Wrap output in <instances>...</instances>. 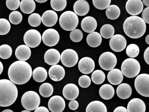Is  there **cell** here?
<instances>
[{"label":"cell","mask_w":149,"mask_h":112,"mask_svg":"<svg viewBox=\"0 0 149 112\" xmlns=\"http://www.w3.org/2000/svg\"><path fill=\"white\" fill-rule=\"evenodd\" d=\"M21 112H31V111H29V110H23V111H22Z\"/></svg>","instance_id":"9f6ffc18"},{"label":"cell","mask_w":149,"mask_h":112,"mask_svg":"<svg viewBox=\"0 0 149 112\" xmlns=\"http://www.w3.org/2000/svg\"><path fill=\"white\" fill-rule=\"evenodd\" d=\"M64 68L60 65H54L49 70V75L51 80L54 81L62 80L65 76Z\"/></svg>","instance_id":"e0dca14e"},{"label":"cell","mask_w":149,"mask_h":112,"mask_svg":"<svg viewBox=\"0 0 149 112\" xmlns=\"http://www.w3.org/2000/svg\"><path fill=\"white\" fill-rule=\"evenodd\" d=\"M115 33V29L112 25L110 24H105L101 27L100 34L104 38L108 39L111 38Z\"/></svg>","instance_id":"1f68e13d"},{"label":"cell","mask_w":149,"mask_h":112,"mask_svg":"<svg viewBox=\"0 0 149 112\" xmlns=\"http://www.w3.org/2000/svg\"></svg>","instance_id":"6f0895ef"},{"label":"cell","mask_w":149,"mask_h":112,"mask_svg":"<svg viewBox=\"0 0 149 112\" xmlns=\"http://www.w3.org/2000/svg\"><path fill=\"white\" fill-rule=\"evenodd\" d=\"M61 61L64 66L71 67L74 66L78 60L77 52L72 49H67L61 54Z\"/></svg>","instance_id":"30bf717a"},{"label":"cell","mask_w":149,"mask_h":112,"mask_svg":"<svg viewBox=\"0 0 149 112\" xmlns=\"http://www.w3.org/2000/svg\"><path fill=\"white\" fill-rule=\"evenodd\" d=\"M10 22L13 24H18L22 20V15L19 11L14 10L10 13L9 16Z\"/></svg>","instance_id":"ab89813d"},{"label":"cell","mask_w":149,"mask_h":112,"mask_svg":"<svg viewBox=\"0 0 149 112\" xmlns=\"http://www.w3.org/2000/svg\"><path fill=\"white\" fill-rule=\"evenodd\" d=\"M146 27L143 19L137 16H132L126 18L123 26L125 34L132 38L142 37L145 33Z\"/></svg>","instance_id":"7a4b0ae2"},{"label":"cell","mask_w":149,"mask_h":112,"mask_svg":"<svg viewBox=\"0 0 149 112\" xmlns=\"http://www.w3.org/2000/svg\"><path fill=\"white\" fill-rule=\"evenodd\" d=\"M36 4L34 0H22L20 3L21 10L26 14H31L36 9Z\"/></svg>","instance_id":"f1b7e54d"},{"label":"cell","mask_w":149,"mask_h":112,"mask_svg":"<svg viewBox=\"0 0 149 112\" xmlns=\"http://www.w3.org/2000/svg\"><path fill=\"white\" fill-rule=\"evenodd\" d=\"M86 112H107V108L102 102L94 101L87 106Z\"/></svg>","instance_id":"83f0119b"},{"label":"cell","mask_w":149,"mask_h":112,"mask_svg":"<svg viewBox=\"0 0 149 112\" xmlns=\"http://www.w3.org/2000/svg\"><path fill=\"white\" fill-rule=\"evenodd\" d=\"M146 42L147 44L149 45V34L146 36L145 38Z\"/></svg>","instance_id":"816d5d0a"},{"label":"cell","mask_w":149,"mask_h":112,"mask_svg":"<svg viewBox=\"0 0 149 112\" xmlns=\"http://www.w3.org/2000/svg\"><path fill=\"white\" fill-rule=\"evenodd\" d=\"M106 16L109 19L115 20L117 19L120 15V10L116 5H111L106 9Z\"/></svg>","instance_id":"4dcf8cb0"},{"label":"cell","mask_w":149,"mask_h":112,"mask_svg":"<svg viewBox=\"0 0 149 112\" xmlns=\"http://www.w3.org/2000/svg\"><path fill=\"white\" fill-rule=\"evenodd\" d=\"M70 39L75 43H78L82 39L83 34L82 32L79 29H75L71 31L70 34Z\"/></svg>","instance_id":"b9f144b4"},{"label":"cell","mask_w":149,"mask_h":112,"mask_svg":"<svg viewBox=\"0 0 149 112\" xmlns=\"http://www.w3.org/2000/svg\"><path fill=\"white\" fill-rule=\"evenodd\" d=\"M59 23L64 30L70 31L77 27L79 23V19L75 12L68 10L61 14L59 19Z\"/></svg>","instance_id":"277c9868"},{"label":"cell","mask_w":149,"mask_h":112,"mask_svg":"<svg viewBox=\"0 0 149 112\" xmlns=\"http://www.w3.org/2000/svg\"><path fill=\"white\" fill-rule=\"evenodd\" d=\"M107 78L111 84L116 85L121 84L123 81V74L119 69H113L108 73Z\"/></svg>","instance_id":"603a6c76"},{"label":"cell","mask_w":149,"mask_h":112,"mask_svg":"<svg viewBox=\"0 0 149 112\" xmlns=\"http://www.w3.org/2000/svg\"><path fill=\"white\" fill-rule=\"evenodd\" d=\"M139 52V47L135 44H131L128 45L126 48V54L130 57H136L138 56Z\"/></svg>","instance_id":"8d00e7d4"},{"label":"cell","mask_w":149,"mask_h":112,"mask_svg":"<svg viewBox=\"0 0 149 112\" xmlns=\"http://www.w3.org/2000/svg\"><path fill=\"white\" fill-rule=\"evenodd\" d=\"M81 27L84 31L87 33L94 32L97 27V22L94 18L87 16L84 18L81 22Z\"/></svg>","instance_id":"44dd1931"},{"label":"cell","mask_w":149,"mask_h":112,"mask_svg":"<svg viewBox=\"0 0 149 112\" xmlns=\"http://www.w3.org/2000/svg\"><path fill=\"white\" fill-rule=\"evenodd\" d=\"M15 55L16 58L19 60L26 61L31 56V49L27 45H21L16 48Z\"/></svg>","instance_id":"cb8c5ba5"},{"label":"cell","mask_w":149,"mask_h":112,"mask_svg":"<svg viewBox=\"0 0 149 112\" xmlns=\"http://www.w3.org/2000/svg\"><path fill=\"white\" fill-rule=\"evenodd\" d=\"M105 75L103 71L97 70L94 71L91 74V80L93 83L96 85H100L104 82Z\"/></svg>","instance_id":"836d02e7"},{"label":"cell","mask_w":149,"mask_h":112,"mask_svg":"<svg viewBox=\"0 0 149 112\" xmlns=\"http://www.w3.org/2000/svg\"><path fill=\"white\" fill-rule=\"evenodd\" d=\"M78 66L79 71L82 73L89 74L95 69V62L91 58L84 57L80 60Z\"/></svg>","instance_id":"9a60e30c"},{"label":"cell","mask_w":149,"mask_h":112,"mask_svg":"<svg viewBox=\"0 0 149 112\" xmlns=\"http://www.w3.org/2000/svg\"><path fill=\"white\" fill-rule=\"evenodd\" d=\"M34 112H49L48 108L44 106H40L37 108Z\"/></svg>","instance_id":"c3c4849f"},{"label":"cell","mask_w":149,"mask_h":112,"mask_svg":"<svg viewBox=\"0 0 149 112\" xmlns=\"http://www.w3.org/2000/svg\"><path fill=\"white\" fill-rule=\"evenodd\" d=\"M20 3V0H6V5L10 10H15L19 7Z\"/></svg>","instance_id":"ee69618b"},{"label":"cell","mask_w":149,"mask_h":112,"mask_svg":"<svg viewBox=\"0 0 149 112\" xmlns=\"http://www.w3.org/2000/svg\"><path fill=\"white\" fill-rule=\"evenodd\" d=\"M79 106V104L77 101L73 100L70 102L69 103V107L71 110H76Z\"/></svg>","instance_id":"bcb514c9"},{"label":"cell","mask_w":149,"mask_h":112,"mask_svg":"<svg viewBox=\"0 0 149 112\" xmlns=\"http://www.w3.org/2000/svg\"><path fill=\"white\" fill-rule=\"evenodd\" d=\"M41 22L42 17L38 13H33L29 17V23L32 27H38L41 24Z\"/></svg>","instance_id":"74e56055"},{"label":"cell","mask_w":149,"mask_h":112,"mask_svg":"<svg viewBox=\"0 0 149 112\" xmlns=\"http://www.w3.org/2000/svg\"><path fill=\"white\" fill-rule=\"evenodd\" d=\"M33 76L34 80L36 82H43L47 79V72L44 67H36L33 71Z\"/></svg>","instance_id":"f546056e"},{"label":"cell","mask_w":149,"mask_h":112,"mask_svg":"<svg viewBox=\"0 0 149 112\" xmlns=\"http://www.w3.org/2000/svg\"><path fill=\"white\" fill-rule=\"evenodd\" d=\"M11 24L8 20L5 18L0 19V35L8 34L11 29Z\"/></svg>","instance_id":"f35d334b"},{"label":"cell","mask_w":149,"mask_h":112,"mask_svg":"<svg viewBox=\"0 0 149 112\" xmlns=\"http://www.w3.org/2000/svg\"><path fill=\"white\" fill-rule=\"evenodd\" d=\"M48 0H35L37 2L40 3H43L46 2Z\"/></svg>","instance_id":"db71d44e"},{"label":"cell","mask_w":149,"mask_h":112,"mask_svg":"<svg viewBox=\"0 0 149 112\" xmlns=\"http://www.w3.org/2000/svg\"><path fill=\"white\" fill-rule=\"evenodd\" d=\"M127 42L125 38L120 34L114 35L109 41L111 50L116 52L123 51L126 46Z\"/></svg>","instance_id":"7c38bea8"},{"label":"cell","mask_w":149,"mask_h":112,"mask_svg":"<svg viewBox=\"0 0 149 112\" xmlns=\"http://www.w3.org/2000/svg\"><path fill=\"white\" fill-rule=\"evenodd\" d=\"M58 21L57 13L53 10H47L42 14V22L47 27H52L56 24Z\"/></svg>","instance_id":"d6986e66"},{"label":"cell","mask_w":149,"mask_h":112,"mask_svg":"<svg viewBox=\"0 0 149 112\" xmlns=\"http://www.w3.org/2000/svg\"><path fill=\"white\" fill-rule=\"evenodd\" d=\"M50 5L54 10L61 11L66 8L67 1V0H51Z\"/></svg>","instance_id":"d590c367"},{"label":"cell","mask_w":149,"mask_h":112,"mask_svg":"<svg viewBox=\"0 0 149 112\" xmlns=\"http://www.w3.org/2000/svg\"><path fill=\"white\" fill-rule=\"evenodd\" d=\"M93 5L99 10L107 9L110 6L111 0H92Z\"/></svg>","instance_id":"60d3db41"},{"label":"cell","mask_w":149,"mask_h":112,"mask_svg":"<svg viewBox=\"0 0 149 112\" xmlns=\"http://www.w3.org/2000/svg\"><path fill=\"white\" fill-rule=\"evenodd\" d=\"M113 112H128L127 109L123 106H118L115 108Z\"/></svg>","instance_id":"681fc988"},{"label":"cell","mask_w":149,"mask_h":112,"mask_svg":"<svg viewBox=\"0 0 149 112\" xmlns=\"http://www.w3.org/2000/svg\"><path fill=\"white\" fill-rule=\"evenodd\" d=\"M18 90L15 84L11 80H0V106L8 107L13 105L17 99Z\"/></svg>","instance_id":"3957f363"},{"label":"cell","mask_w":149,"mask_h":112,"mask_svg":"<svg viewBox=\"0 0 149 112\" xmlns=\"http://www.w3.org/2000/svg\"><path fill=\"white\" fill-rule=\"evenodd\" d=\"M144 59L145 61L149 65V46L146 48L144 53Z\"/></svg>","instance_id":"7dc6e473"},{"label":"cell","mask_w":149,"mask_h":112,"mask_svg":"<svg viewBox=\"0 0 149 112\" xmlns=\"http://www.w3.org/2000/svg\"><path fill=\"white\" fill-rule=\"evenodd\" d=\"M73 8L77 15L83 16L88 13L90 10L89 4L85 0H78L74 4Z\"/></svg>","instance_id":"7402d4cb"},{"label":"cell","mask_w":149,"mask_h":112,"mask_svg":"<svg viewBox=\"0 0 149 112\" xmlns=\"http://www.w3.org/2000/svg\"><path fill=\"white\" fill-rule=\"evenodd\" d=\"M60 38L58 32L54 29H47L42 35V40L44 44L50 47L56 45L60 40Z\"/></svg>","instance_id":"8fae6325"},{"label":"cell","mask_w":149,"mask_h":112,"mask_svg":"<svg viewBox=\"0 0 149 112\" xmlns=\"http://www.w3.org/2000/svg\"><path fill=\"white\" fill-rule=\"evenodd\" d=\"M99 93L102 99L104 100L110 99L115 94V89L110 84H104L100 87Z\"/></svg>","instance_id":"484cf974"},{"label":"cell","mask_w":149,"mask_h":112,"mask_svg":"<svg viewBox=\"0 0 149 112\" xmlns=\"http://www.w3.org/2000/svg\"><path fill=\"white\" fill-rule=\"evenodd\" d=\"M61 58V54L56 49H49L44 54L45 62L49 65H56L59 63Z\"/></svg>","instance_id":"ac0fdd59"},{"label":"cell","mask_w":149,"mask_h":112,"mask_svg":"<svg viewBox=\"0 0 149 112\" xmlns=\"http://www.w3.org/2000/svg\"><path fill=\"white\" fill-rule=\"evenodd\" d=\"M142 17L146 23L149 24V7L145 8L143 10Z\"/></svg>","instance_id":"f6af8a7d"},{"label":"cell","mask_w":149,"mask_h":112,"mask_svg":"<svg viewBox=\"0 0 149 112\" xmlns=\"http://www.w3.org/2000/svg\"><path fill=\"white\" fill-rule=\"evenodd\" d=\"M121 71L127 78H135L140 72V64L136 60L133 58L126 59L122 63Z\"/></svg>","instance_id":"5b68a950"},{"label":"cell","mask_w":149,"mask_h":112,"mask_svg":"<svg viewBox=\"0 0 149 112\" xmlns=\"http://www.w3.org/2000/svg\"><path fill=\"white\" fill-rule=\"evenodd\" d=\"M23 39L26 45L30 48H35L40 44L42 36L38 31L33 29L29 30L25 33Z\"/></svg>","instance_id":"9c48e42d"},{"label":"cell","mask_w":149,"mask_h":112,"mask_svg":"<svg viewBox=\"0 0 149 112\" xmlns=\"http://www.w3.org/2000/svg\"><path fill=\"white\" fill-rule=\"evenodd\" d=\"M142 2L145 6L149 7V0H142Z\"/></svg>","instance_id":"f907efd6"},{"label":"cell","mask_w":149,"mask_h":112,"mask_svg":"<svg viewBox=\"0 0 149 112\" xmlns=\"http://www.w3.org/2000/svg\"><path fill=\"white\" fill-rule=\"evenodd\" d=\"M125 8L130 15L136 16L143 11V4L141 0H128L125 4Z\"/></svg>","instance_id":"5bb4252c"},{"label":"cell","mask_w":149,"mask_h":112,"mask_svg":"<svg viewBox=\"0 0 149 112\" xmlns=\"http://www.w3.org/2000/svg\"><path fill=\"white\" fill-rule=\"evenodd\" d=\"M2 112H14L13 110H11V109H5V110H3Z\"/></svg>","instance_id":"11a10c76"},{"label":"cell","mask_w":149,"mask_h":112,"mask_svg":"<svg viewBox=\"0 0 149 112\" xmlns=\"http://www.w3.org/2000/svg\"><path fill=\"white\" fill-rule=\"evenodd\" d=\"M79 90L78 87L75 84L70 83L67 84L63 88V94L65 99L68 100H73L78 97Z\"/></svg>","instance_id":"2e32d148"},{"label":"cell","mask_w":149,"mask_h":112,"mask_svg":"<svg viewBox=\"0 0 149 112\" xmlns=\"http://www.w3.org/2000/svg\"><path fill=\"white\" fill-rule=\"evenodd\" d=\"M21 103L26 110L32 111L39 107L40 103V98L37 93L29 91L25 92L22 96Z\"/></svg>","instance_id":"8992f818"},{"label":"cell","mask_w":149,"mask_h":112,"mask_svg":"<svg viewBox=\"0 0 149 112\" xmlns=\"http://www.w3.org/2000/svg\"><path fill=\"white\" fill-rule=\"evenodd\" d=\"M116 93L120 99H126L130 97L132 94V89L127 83H122L118 86Z\"/></svg>","instance_id":"d4e9b609"},{"label":"cell","mask_w":149,"mask_h":112,"mask_svg":"<svg viewBox=\"0 0 149 112\" xmlns=\"http://www.w3.org/2000/svg\"><path fill=\"white\" fill-rule=\"evenodd\" d=\"M13 53L12 47L7 44L2 45L0 46V57L2 59H8Z\"/></svg>","instance_id":"e575fe53"},{"label":"cell","mask_w":149,"mask_h":112,"mask_svg":"<svg viewBox=\"0 0 149 112\" xmlns=\"http://www.w3.org/2000/svg\"><path fill=\"white\" fill-rule=\"evenodd\" d=\"M134 85L139 94L149 97V74H142L139 75L135 79Z\"/></svg>","instance_id":"52a82bcc"},{"label":"cell","mask_w":149,"mask_h":112,"mask_svg":"<svg viewBox=\"0 0 149 112\" xmlns=\"http://www.w3.org/2000/svg\"><path fill=\"white\" fill-rule=\"evenodd\" d=\"M117 62L116 57L114 53L110 52H103L99 57V65L105 71H111L114 69Z\"/></svg>","instance_id":"ba28073f"},{"label":"cell","mask_w":149,"mask_h":112,"mask_svg":"<svg viewBox=\"0 0 149 112\" xmlns=\"http://www.w3.org/2000/svg\"><path fill=\"white\" fill-rule=\"evenodd\" d=\"M65 106V100L59 95L53 96L48 102V107L52 112H62Z\"/></svg>","instance_id":"4fadbf2b"},{"label":"cell","mask_w":149,"mask_h":112,"mask_svg":"<svg viewBox=\"0 0 149 112\" xmlns=\"http://www.w3.org/2000/svg\"><path fill=\"white\" fill-rule=\"evenodd\" d=\"M127 110L128 112H145V104L141 99L134 98L128 103Z\"/></svg>","instance_id":"ffe728a7"},{"label":"cell","mask_w":149,"mask_h":112,"mask_svg":"<svg viewBox=\"0 0 149 112\" xmlns=\"http://www.w3.org/2000/svg\"><path fill=\"white\" fill-rule=\"evenodd\" d=\"M0 64H1V69H0L1 72H0V74H2V72H3L4 67H3V64H2V63H1V62H0Z\"/></svg>","instance_id":"f5cc1de1"},{"label":"cell","mask_w":149,"mask_h":112,"mask_svg":"<svg viewBox=\"0 0 149 112\" xmlns=\"http://www.w3.org/2000/svg\"><path fill=\"white\" fill-rule=\"evenodd\" d=\"M40 94L45 98L50 97L54 92L53 86L49 83H45L41 85L39 88Z\"/></svg>","instance_id":"d6a6232c"},{"label":"cell","mask_w":149,"mask_h":112,"mask_svg":"<svg viewBox=\"0 0 149 112\" xmlns=\"http://www.w3.org/2000/svg\"><path fill=\"white\" fill-rule=\"evenodd\" d=\"M86 40L87 43L91 47H98L102 42V36L98 32H94L88 35Z\"/></svg>","instance_id":"4316f807"},{"label":"cell","mask_w":149,"mask_h":112,"mask_svg":"<svg viewBox=\"0 0 149 112\" xmlns=\"http://www.w3.org/2000/svg\"><path fill=\"white\" fill-rule=\"evenodd\" d=\"M33 71L29 63L23 60H18L9 66L8 75L10 80L14 84L23 85L29 81L32 77Z\"/></svg>","instance_id":"6da1fadb"},{"label":"cell","mask_w":149,"mask_h":112,"mask_svg":"<svg viewBox=\"0 0 149 112\" xmlns=\"http://www.w3.org/2000/svg\"><path fill=\"white\" fill-rule=\"evenodd\" d=\"M78 84L81 87L87 88L91 84V79L88 75H82L79 78Z\"/></svg>","instance_id":"7bdbcfd3"}]
</instances>
